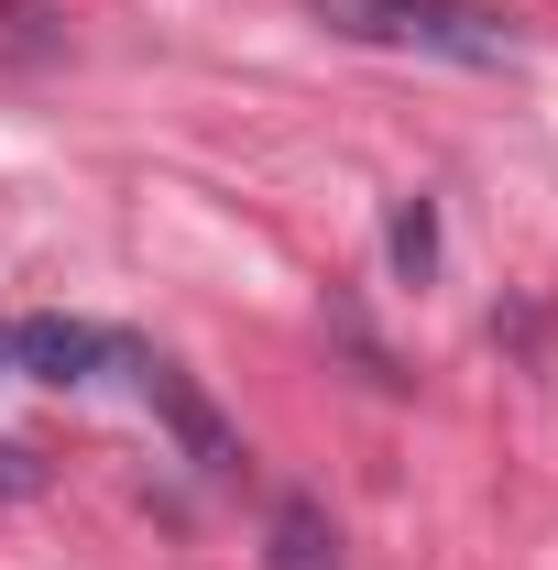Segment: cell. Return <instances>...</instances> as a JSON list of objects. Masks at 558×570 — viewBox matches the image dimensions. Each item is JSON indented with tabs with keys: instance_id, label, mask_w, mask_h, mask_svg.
<instances>
[{
	"instance_id": "obj_6",
	"label": "cell",
	"mask_w": 558,
	"mask_h": 570,
	"mask_svg": "<svg viewBox=\"0 0 558 570\" xmlns=\"http://www.w3.org/2000/svg\"><path fill=\"white\" fill-rule=\"evenodd\" d=\"M0 341H11V330H0Z\"/></svg>"
},
{
	"instance_id": "obj_4",
	"label": "cell",
	"mask_w": 558,
	"mask_h": 570,
	"mask_svg": "<svg viewBox=\"0 0 558 570\" xmlns=\"http://www.w3.org/2000/svg\"><path fill=\"white\" fill-rule=\"evenodd\" d=\"M263 560H275V570H340V538H329V515H318L307 494H285L275 504V549H263Z\"/></svg>"
},
{
	"instance_id": "obj_1",
	"label": "cell",
	"mask_w": 558,
	"mask_h": 570,
	"mask_svg": "<svg viewBox=\"0 0 558 570\" xmlns=\"http://www.w3.org/2000/svg\"><path fill=\"white\" fill-rule=\"evenodd\" d=\"M307 22H329L340 45L427 56V67H515V22L482 0H307Z\"/></svg>"
},
{
	"instance_id": "obj_3",
	"label": "cell",
	"mask_w": 558,
	"mask_h": 570,
	"mask_svg": "<svg viewBox=\"0 0 558 570\" xmlns=\"http://www.w3.org/2000/svg\"><path fill=\"white\" fill-rule=\"evenodd\" d=\"M0 352L22 362V373H33V384H88V373H99V362H121V341H110V330H99V318H22V330H11V341H0Z\"/></svg>"
},
{
	"instance_id": "obj_2",
	"label": "cell",
	"mask_w": 558,
	"mask_h": 570,
	"mask_svg": "<svg viewBox=\"0 0 558 570\" xmlns=\"http://www.w3.org/2000/svg\"><path fill=\"white\" fill-rule=\"evenodd\" d=\"M121 362H132L142 406H153V417L187 439V461H198V472H230V461H241V439L219 428V406L198 395V384H187V362H165V352H121Z\"/></svg>"
},
{
	"instance_id": "obj_5",
	"label": "cell",
	"mask_w": 558,
	"mask_h": 570,
	"mask_svg": "<svg viewBox=\"0 0 558 570\" xmlns=\"http://www.w3.org/2000/svg\"><path fill=\"white\" fill-rule=\"evenodd\" d=\"M427 253H438V219H427V198H406V209H395V264L427 275Z\"/></svg>"
}]
</instances>
